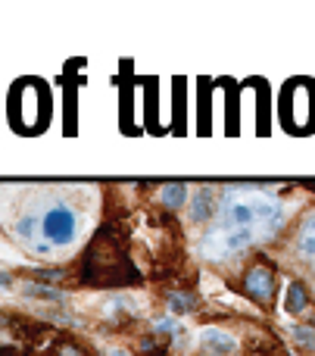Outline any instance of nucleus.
<instances>
[{
  "label": "nucleus",
  "instance_id": "f03ea898",
  "mask_svg": "<svg viewBox=\"0 0 315 356\" xmlns=\"http://www.w3.org/2000/svg\"><path fill=\"white\" fill-rule=\"evenodd\" d=\"M85 282L87 284H131L137 282V272L131 266L128 253H125L122 238L116 234V228H103L94 238V244L85 253Z\"/></svg>",
  "mask_w": 315,
  "mask_h": 356
},
{
  "label": "nucleus",
  "instance_id": "39448f33",
  "mask_svg": "<svg viewBox=\"0 0 315 356\" xmlns=\"http://www.w3.org/2000/svg\"><path fill=\"white\" fill-rule=\"evenodd\" d=\"M241 288L250 300H256L259 307H269L275 300V291H278V272H275L272 259L259 257L244 269V278H241Z\"/></svg>",
  "mask_w": 315,
  "mask_h": 356
},
{
  "label": "nucleus",
  "instance_id": "6ab92c4d",
  "mask_svg": "<svg viewBox=\"0 0 315 356\" xmlns=\"http://www.w3.org/2000/svg\"><path fill=\"white\" fill-rule=\"evenodd\" d=\"M106 356H131V353L122 350V347H110V350H106Z\"/></svg>",
  "mask_w": 315,
  "mask_h": 356
},
{
  "label": "nucleus",
  "instance_id": "7ed1b4c3",
  "mask_svg": "<svg viewBox=\"0 0 315 356\" xmlns=\"http://www.w3.org/2000/svg\"><path fill=\"white\" fill-rule=\"evenodd\" d=\"M10 122L16 131H41L50 122V94L44 81L22 79L10 91Z\"/></svg>",
  "mask_w": 315,
  "mask_h": 356
},
{
  "label": "nucleus",
  "instance_id": "ddd939ff",
  "mask_svg": "<svg viewBox=\"0 0 315 356\" xmlns=\"http://www.w3.org/2000/svg\"><path fill=\"white\" fill-rule=\"evenodd\" d=\"M306 307H309V291H306L303 282H293L291 291H287V300H284V309L293 316L306 313Z\"/></svg>",
  "mask_w": 315,
  "mask_h": 356
},
{
  "label": "nucleus",
  "instance_id": "a211bd4d",
  "mask_svg": "<svg viewBox=\"0 0 315 356\" xmlns=\"http://www.w3.org/2000/svg\"><path fill=\"white\" fill-rule=\"evenodd\" d=\"M37 278H47V282H56V278H62V269H41V272H35Z\"/></svg>",
  "mask_w": 315,
  "mask_h": 356
},
{
  "label": "nucleus",
  "instance_id": "f8f14e48",
  "mask_svg": "<svg viewBox=\"0 0 315 356\" xmlns=\"http://www.w3.org/2000/svg\"><path fill=\"white\" fill-rule=\"evenodd\" d=\"M297 247H300V253H303L306 259H312V263H315V213L306 216L303 225H300Z\"/></svg>",
  "mask_w": 315,
  "mask_h": 356
},
{
  "label": "nucleus",
  "instance_id": "412c9836",
  "mask_svg": "<svg viewBox=\"0 0 315 356\" xmlns=\"http://www.w3.org/2000/svg\"><path fill=\"white\" fill-rule=\"evenodd\" d=\"M309 188H315V181H309Z\"/></svg>",
  "mask_w": 315,
  "mask_h": 356
},
{
  "label": "nucleus",
  "instance_id": "20e7f679",
  "mask_svg": "<svg viewBox=\"0 0 315 356\" xmlns=\"http://www.w3.org/2000/svg\"><path fill=\"white\" fill-rule=\"evenodd\" d=\"M281 119L291 131L315 129V81L293 79L281 94Z\"/></svg>",
  "mask_w": 315,
  "mask_h": 356
},
{
  "label": "nucleus",
  "instance_id": "f257e3e1",
  "mask_svg": "<svg viewBox=\"0 0 315 356\" xmlns=\"http://www.w3.org/2000/svg\"><path fill=\"white\" fill-rule=\"evenodd\" d=\"M216 222L206 228L200 241V253L210 263H222L228 257H237L247 247L259 241H272L278 228L284 225V207L272 194L250 184H228L219 194Z\"/></svg>",
  "mask_w": 315,
  "mask_h": 356
},
{
  "label": "nucleus",
  "instance_id": "f3484780",
  "mask_svg": "<svg viewBox=\"0 0 315 356\" xmlns=\"http://www.w3.org/2000/svg\"><path fill=\"white\" fill-rule=\"evenodd\" d=\"M291 334H293V341H297V344H300V350L315 353V328L293 325V328H291Z\"/></svg>",
  "mask_w": 315,
  "mask_h": 356
},
{
  "label": "nucleus",
  "instance_id": "2eb2a0df",
  "mask_svg": "<svg viewBox=\"0 0 315 356\" xmlns=\"http://www.w3.org/2000/svg\"><path fill=\"white\" fill-rule=\"evenodd\" d=\"M25 297H35V300H50V303H62L66 294L60 288H50V284H25Z\"/></svg>",
  "mask_w": 315,
  "mask_h": 356
},
{
  "label": "nucleus",
  "instance_id": "0eeeda50",
  "mask_svg": "<svg viewBox=\"0 0 315 356\" xmlns=\"http://www.w3.org/2000/svg\"><path fill=\"white\" fill-rule=\"evenodd\" d=\"M200 347L206 356H235L237 353V338L222 325H206L200 332Z\"/></svg>",
  "mask_w": 315,
  "mask_h": 356
},
{
  "label": "nucleus",
  "instance_id": "9b49d317",
  "mask_svg": "<svg viewBox=\"0 0 315 356\" xmlns=\"http://www.w3.org/2000/svg\"><path fill=\"white\" fill-rule=\"evenodd\" d=\"M197 294L194 291H187V288H178V291H172L169 294V313L172 316H185V313H194L197 309Z\"/></svg>",
  "mask_w": 315,
  "mask_h": 356
},
{
  "label": "nucleus",
  "instance_id": "6e6552de",
  "mask_svg": "<svg viewBox=\"0 0 315 356\" xmlns=\"http://www.w3.org/2000/svg\"><path fill=\"white\" fill-rule=\"evenodd\" d=\"M25 350V325L0 313V356H19Z\"/></svg>",
  "mask_w": 315,
  "mask_h": 356
},
{
  "label": "nucleus",
  "instance_id": "4468645a",
  "mask_svg": "<svg viewBox=\"0 0 315 356\" xmlns=\"http://www.w3.org/2000/svg\"><path fill=\"white\" fill-rule=\"evenodd\" d=\"M169 347H172V341L166 338V334H147V338H141V356H166L169 353Z\"/></svg>",
  "mask_w": 315,
  "mask_h": 356
},
{
  "label": "nucleus",
  "instance_id": "9d476101",
  "mask_svg": "<svg viewBox=\"0 0 315 356\" xmlns=\"http://www.w3.org/2000/svg\"><path fill=\"white\" fill-rule=\"evenodd\" d=\"M212 197H216V191H212L210 184L197 188L194 203H191V219L194 222H203V219H210V216H212Z\"/></svg>",
  "mask_w": 315,
  "mask_h": 356
},
{
  "label": "nucleus",
  "instance_id": "1a4fd4ad",
  "mask_svg": "<svg viewBox=\"0 0 315 356\" xmlns=\"http://www.w3.org/2000/svg\"><path fill=\"white\" fill-rule=\"evenodd\" d=\"M185 200H187V184H181V181H166L160 188V203L166 209H172V213H178L181 207H185Z\"/></svg>",
  "mask_w": 315,
  "mask_h": 356
},
{
  "label": "nucleus",
  "instance_id": "dca6fc26",
  "mask_svg": "<svg viewBox=\"0 0 315 356\" xmlns=\"http://www.w3.org/2000/svg\"><path fill=\"white\" fill-rule=\"evenodd\" d=\"M47 356H91V353H87L85 347H81L78 341H72V338H56L53 344H50Z\"/></svg>",
  "mask_w": 315,
  "mask_h": 356
},
{
  "label": "nucleus",
  "instance_id": "423d86ee",
  "mask_svg": "<svg viewBox=\"0 0 315 356\" xmlns=\"http://www.w3.org/2000/svg\"><path fill=\"white\" fill-rule=\"evenodd\" d=\"M78 232V216L69 203H53L41 219V234L50 247H66Z\"/></svg>",
  "mask_w": 315,
  "mask_h": 356
},
{
  "label": "nucleus",
  "instance_id": "aec40b11",
  "mask_svg": "<svg viewBox=\"0 0 315 356\" xmlns=\"http://www.w3.org/2000/svg\"><path fill=\"white\" fill-rule=\"evenodd\" d=\"M6 284H10V275H6V272H0V288H6Z\"/></svg>",
  "mask_w": 315,
  "mask_h": 356
}]
</instances>
